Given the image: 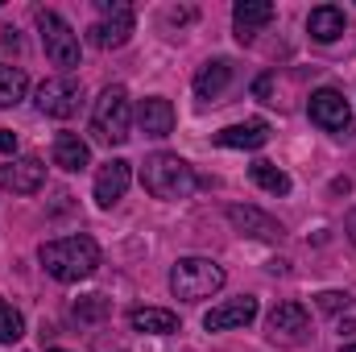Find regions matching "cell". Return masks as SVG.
Here are the masks:
<instances>
[{
    "instance_id": "obj_1",
    "label": "cell",
    "mask_w": 356,
    "mask_h": 352,
    "mask_svg": "<svg viewBox=\"0 0 356 352\" xmlns=\"http://www.w3.org/2000/svg\"><path fill=\"white\" fill-rule=\"evenodd\" d=\"M38 257H42L46 273H50L54 282H83V278L95 273V265H99V245L79 232V237L46 241V245L38 249Z\"/></svg>"
},
{
    "instance_id": "obj_2",
    "label": "cell",
    "mask_w": 356,
    "mask_h": 352,
    "mask_svg": "<svg viewBox=\"0 0 356 352\" xmlns=\"http://www.w3.org/2000/svg\"><path fill=\"white\" fill-rule=\"evenodd\" d=\"M141 182H145V191L154 199H186L199 186L195 170L178 154H149L141 162Z\"/></svg>"
},
{
    "instance_id": "obj_3",
    "label": "cell",
    "mask_w": 356,
    "mask_h": 352,
    "mask_svg": "<svg viewBox=\"0 0 356 352\" xmlns=\"http://www.w3.org/2000/svg\"><path fill=\"white\" fill-rule=\"evenodd\" d=\"M91 133L104 145H124L133 137V104L124 88H104L91 108Z\"/></svg>"
},
{
    "instance_id": "obj_4",
    "label": "cell",
    "mask_w": 356,
    "mask_h": 352,
    "mask_svg": "<svg viewBox=\"0 0 356 352\" xmlns=\"http://www.w3.org/2000/svg\"><path fill=\"white\" fill-rule=\"evenodd\" d=\"M224 286V269L211 262V257H178L170 269V290L182 303H199V298H211L216 290Z\"/></svg>"
},
{
    "instance_id": "obj_5",
    "label": "cell",
    "mask_w": 356,
    "mask_h": 352,
    "mask_svg": "<svg viewBox=\"0 0 356 352\" xmlns=\"http://www.w3.org/2000/svg\"><path fill=\"white\" fill-rule=\"evenodd\" d=\"M38 33H42V46H46V58L54 67H79V33L50 8L38 13Z\"/></svg>"
},
{
    "instance_id": "obj_6",
    "label": "cell",
    "mask_w": 356,
    "mask_h": 352,
    "mask_svg": "<svg viewBox=\"0 0 356 352\" xmlns=\"http://www.w3.org/2000/svg\"><path fill=\"white\" fill-rule=\"evenodd\" d=\"M266 340L282 349H302L311 340V319L298 303H277L266 319Z\"/></svg>"
},
{
    "instance_id": "obj_7",
    "label": "cell",
    "mask_w": 356,
    "mask_h": 352,
    "mask_svg": "<svg viewBox=\"0 0 356 352\" xmlns=\"http://www.w3.org/2000/svg\"><path fill=\"white\" fill-rule=\"evenodd\" d=\"M99 13H104V21H95L88 29L91 46H99V50H116V46H124L129 38H133V4H124V0H99Z\"/></svg>"
},
{
    "instance_id": "obj_8",
    "label": "cell",
    "mask_w": 356,
    "mask_h": 352,
    "mask_svg": "<svg viewBox=\"0 0 356 352\" xmlns=\"http://www.w3.org/2000/svg\"><path fill=\"white\" fill-rule=\"evenodd\" d=\"M79 99H83V88H79L71 75H58V79H46V83L38 88V112L67 120V116L79 112Z\"/></svg>"
},
{
    "instance_id": "obj_9",
    "label": "cell",
    "mask_w": 356,
    "mask_h": 352,
    "mask_svg": "<svg viewBox=\"0 0 356 352\" xmlns=\"http://www.w3.org/2000/svg\"><path fill=\"white\" fill-rule=\"evenodd\" d=\"M307 112H311V120H315L319 129H327V133H344V129L353 125L348 99H344V95H340L336 88H319L315 95H311Z\"/></svg>"
},
{
    "instance_id": "obj_10",
    "label": "cell",
    "mask_w": 356,
    "mask_h": 352,
    "mask_svg": "<svg viewBox=\"0 0 356 352\" xmlns=\"http://www.w3.org/2000/svg\"><path fill=\"white\" fill-rule=\"evenodd\" d=\"M42 182H46V166L38 158H13L0 166V191L33 195V191H42Z\"/></svg>"
},
{
    "instance_id": "obj_11",
    "label": "cell",
    "mask_w": 356,
    "mask_h": 352,
    "mask_svg": "<svg viewBox=\"0 0 356 352\" xmlns=\"http://www.w3.org/2000/svg\"><path fill=\"white\" fill-rule=\"evenodd\" d=\"M228 224L236 228V232H245V237H253V241H282L286 237V228L266 216L261 207H241V203H232L228 207Z\"/></svg>"
},
{
    "instance_id": "obj_12",
    "label": "cell",
    "mask_w": 356,
    "mask_h": 352,
    "mask_svg": "<svg viewBox=\"0 0 356 352\" xmlns=\"http://www.w3.org/2000/svg\"><path fill=\"white\" fill-rule=\"evenodd\" d=\"M257 319V298H232V303H220L203 315V328L207 332H228V328H249Z\"/></svg>"
},
{
    "instance_id": "obj_13",
    "label": "cell",
    "mask_w": 356,
    "mask_h": 352,
    "mask_svg": "<svg viewBox=\"0 0 356 352\" xmlns=\"http://www.w3.org/2000/svg\"><path fill=\"white\" fill-rule=\"evenodd\" d=\"M129 182H133V166H129L124 158L104 162L99 175H95V203H99V207H112L116 199H124Z\"/></svg>"
},
{
    "instance_id": "obj_14",
    "label": "cell",
    "mask_w": 356,
    "mask_h": 352,
    "mask_svg": "<svg viewBox=\"0 0 356 352\" xmlns=\"http://www.w3.org/2000/svg\"><path fill=\"white\" fill-rule=\"evenodd\" d=\"M137 120H141L145 137H170L175 133V104L162 99V95H149V99H141Z\"/></svg>"
},
{
    "instance_id": "obj_15",
    "label": "cell",
    "mask_w": 356,
    "mask_h": 352,
    "mask_svg": "<svg viewBox=\"0 0 356 352\" xmlns=\"http://www.w3.org/2000/svg\"><path fill=\"white\" fill-rule=\"evenodd\" d=\"M273 21V4L269 0H236L232 8V25H236V38L241 42H253V33Z\"/></svg>"
},
{
    "instance_id": "obj_16",
    "label": "cell",
    "mask_w": 356,
    "mask_h": 352,
    "mask_svg": "<svg viewBox=\"0 0 356 352\" xmlns=\"http://www.w3.org/2000/svg\"><path fill=\"white\" fill-rule=\"evenodd\" d=\"M216 141L224 150H261L269 141V125L266 120H245V125H228L216 133Z\"/></svg>"
},
{
    "instance_id": "obj_17",
    "label": "cell",
    "mask_w": 356,
    "mask_h": 352,
    "mask_svg": "<svg viewBox=\"0 0 356 352\" xmlns=\"http://www.w3.org/2000/svg\"><path fill=\"white\" fill-rule=\"evenodd\" d=\"M54 166H63V170H71V175L88 170L91 166L88 141H83L79 133H58V137H54Z\"/></svg>"
},
{
    "instance_id": "obj_18",
    "label": "cell",
    "mask_w": 356,
    "mask_h": 352,
    "mask_svg": "<svg viewBox=\"0 0 356 352\" xmlns=\"http://www.w3.org/2000/svg\"><path fill=\"white\" fill-rule=\"evenodd\" d=\"M307 29H311V38H315V42H336V38L348 29L344 8H336V4H319V8H311Z\"/></svg>"
},
{
    "instance_id": "obj_19",
    "label": "cell",
    "mask_w": 356,
    "mask_h": 352,
    "mask_svg": "<svg viewBox=\"0 0 356 352\" xmlns=\"http://www.w3.org/2000/svg\"><path fill=\"white\" fill-rule=\"evenodd\" d=\"M129 323L137 332H149V336H170V332H178V315L166 311V307H133L129 311Z\"/></svg>"
},
{
    "instance_id": "obj_20",
    "label": "cell",
    "mask_w": 356,
    "mask_h": 352,
    "mask_svg": "<svg viewBox=\"0 0 356 352\" xmlns=\"http://www.w3.org/2000/svg\"><path fill=\"white\" fill-rule=\"evenodd\" d=\"M228 83H232V63H228V58H216V63L199 67V75H195V95H199V99H216Z\"/></svg>"
},
{
    "instance_id": "obj_21",
    "label": "cell",
    "mask_w": 356,
    "mask_h": 352,
    "mask_svg": "<svg viewBox=\"0 0 356 352\" xmlns=\"http://www.w3.org/2000/svg\"><path fill=\"white\" fill-rule=\"evenodd\" d=\"M249 175H253V182H257L261 191H269V195H290V175H286L282 166H273V162H253Z\"/></svg>"
},
{
    "instance_id": "obj_22",
    "label": "cell",
    "mask_w": 356,
    "mask_h": 352,
    "mask_svg": "<svg viewBox=\"0 0 356 352\" xmlns=\"http://www.w3.org/2000/svg\"><path fill=\"white\" fill-rule=\"evenodd\" d=\"M25 88H29V79H25V71H21V67H0V108L21 104Z\"/></svg>"
},
{
    "instance_id": "obj_23",
    "label": "cell",
    "mask_w": 356,
    "mask_h": 352,
    "mask_svg": "<svg viewBox=\"0 0 356 352\" xmlns=\"http://www.w3.org/2000/svg\"><path fill=\"white\" fill-rule=\"evenodd\" d=\"M25 336V323H21V315L0 298V344H17Z\"/></svg>"
},
{
    "instance_id": "obj_24",
    "label": "cell",
    "mask_w": 356,
    "mask_h": 352,
    "mask_svg": "<svg viewBox=\"0 0 356 352\" xmlns=\"http://www.w3.org/2000/svg\"><path fill=\"white\" fill-rule=\"evenodd\" d=\"M315 303H319V311H327V315H336V311H348V307H353V298H348L344 290H323V294H315Z\"/></svg>"
},
{
    "instance_id": "obj_25",
    "label": "cell",
    "mask_w": 356,
    "mask_h": 352,
    "mask_svg": "<svg viewBox=\"0 0 356 352\" xmlns=\"http://www.w3.org/2000/svg\"><path fill=\"white\" fill-rule=\"evenodd\" d=\"M104 307H108V303H104V294H91L83 307H75V315H79V319H91V315H104Z\"/></svg>"
},
{
    "instance_id": "obj_26",
    "label": "cell",
    "mask_w": 356,
    "mask_h": 352,
    "mask_svg": "<svg viewBox=\"0 0 356 352\" xmlns=\"http://www.w3.org/2000/svg\"><path fill=\"white\" fill-rule=\"evenodd\" d=\"M0 154H17V133L13 129H0Z\"/></svg>"
},
{
    "instance_id": "obj_27",
    "label": "cell",
    "mask_w": 356,
    "mask_h": 352,
    "mask_svg": "<svg viewBox=\"0 0 356 352\" xmlns=\"http://www.w3.org/2000/svg\"><path fill=\"white\" fill-rule=\"evenodd\" d=\"M340 352H356V344H348V349H340Z\"/></svg>"
},
{
    "instance_id": "obj_28",
    "label": "cell",
    "mask_w": 356,
    "mask_h": 352,
    "mask_svg": "<svg viewBox=\"0 0 356 352\" xmlns=\"http://www.w3.org/2000/svg\"><path fill=\"white\" fill-rule=\"evenodd\" d=\"M50 352H67V349H50Z\"/></svg>"
}]
</instances>
